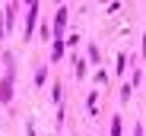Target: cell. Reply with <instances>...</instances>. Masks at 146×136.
I'll list each match as a JSON object with an SVG mask.
<instances>
[{
    "mask_svg": "<svg viewBox=\"0 0 146 136\" xmlns=\"http://www.w3.org/2000/svg\"><path fill=\"white\" fill-rule=\"evenodd\" d=\"M35 13H38V3H29V16H26V35H32V26H35Z\"/></svg>",
    "mask_w": 146,
    "mask_h": 136,
    "instance_id": "6da1fadb",
    "label": "cell"
},
{
    "mask_svg": "<svg viewBox=\"0 0 146 136\" xmlns=\"http://www.w3.org/2000/svg\"><path fill=\"white\" fill-rule=\"evenodd\" d=\"M10 89H13V85H10V79H3V89H0V98H3V101H10V98H13Z\"/></svg>",
    "mask_w": 146,
    "mask_h": 136,
    "instance_id": "7a4b0ae2",
    "label": "cell"
},
{
    "mask_svg": "<svg viewBox=\"0 0 146 136\" xmlns=\"http://www.w3.org/2000/svg\"><path fill=\"white\" fill-rule=\"evenodd\" d=\"M111 136H121V120H114V124H111Z\"/></svg>",
    "mask_w": 146,
    "mask_h": 136,
    "instance_id": "3957f363",
    "label": "cell"
}]
</instances>
